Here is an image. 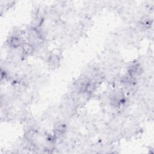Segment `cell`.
Segmentation results:
<instances>
[{
    "label": "cell",
    "mask_w": 154,
    "mask_h": 154,
    "mask_svg": "<svg viewBox=\"0 0 154 154\" xmlns=\"http://www.w3.org/2000/svg\"><path fill=\"white\" fill-rule=\"evenodd\" d=\"M64 131H65V128L63 125H58L57 126V128H56L55 129V134H56V135H62Z\"/></svg>",
    "instance_id": "3"
},
{
    "label": "cell",
    "mask_w": 154,
    "mask_h": 154,
    "mask_svg": "<svg viewBox=\"0 0 154 154\" xmlns=\"http://www.w3.org/2000/svg\"><path fill=\"white\" fill-rule=\"evenodd\" d=\"M140 71V66L138 63H134L131 65L129 69V76L134 77L135 76L138 75Z\"/></svg>",
    "instance_id": "2"
},
{
    "label": "cell",
    "mask_w": 154,
    "mask_h": 154,
    "mask_svg": "<svg viewBox=\"0 0 154 154\" xmlns=\"http://www.w3.org/2000/svg\"><path fill=\"white\" fill-rule=\"evenodd\" d=\"M21 43H22L21 38L18 36H13L10 38L8 41V44L10 46L14 48L19 47Z\"/></svg>",
    "instance_id": "1"
}]
</instances>
